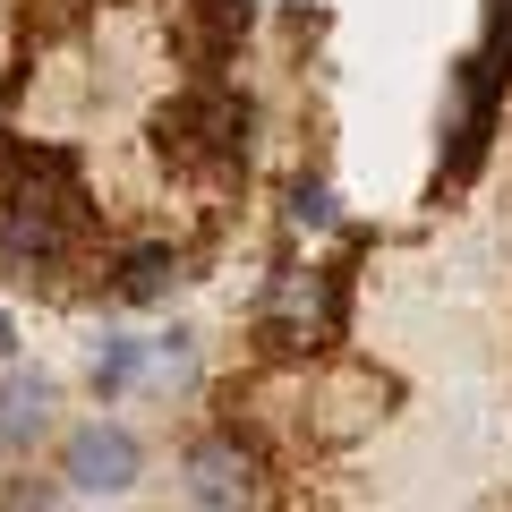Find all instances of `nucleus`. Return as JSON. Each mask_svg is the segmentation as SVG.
I'll return each mask as SVG.
<instances>
[{
    "label": "nucleus",
    "instance_id": "obj_1",
    "mask_svg": "<svg viewBox=\"0 0 512 512\" xmlns=\"http://www.w3.org/2000/svg\"><path fill=\"white\" fill-rule=\"evenodd\" d=\"M94 239H103V205L77 154L0 120V274L26 291H69V274L94 265Z\"/></svg>",
    "mask_w": 512,
    "mask_h": 512
},
{
    "label": "nucleus",
    "instance_id": "obj_2",
    "mask_svg": "<svg viewBox=\"0 0 512 512\" xmlns=\"http://www.w3.org/2000/svg\"><path fill=\"white\" fill-rule=\"evenodd\" d=\"M248 94L222 86V69H197V86H180L154 111V154H163L180 180H239L248 171Z\"/></svg>",
    "mask_w": 512,
    "mask_h": 512
},
{
    "label": "nucleus",
    "instance_id": "obj_3",
    "mask_svg": "<svg viewBox=\"0 0 512 512\" xmlns=\"http://www.w3.org/2000/svg\"><path fill=\"white\" fill-rule=\"evenodd\" d=\"M350 265H359V239L333 265H282L256 299V342L265 359H325L350 333Z\"/></svg>",
    "mask_w": 512,
    "mask_h": 512
},
{
    "label": "nucleus",
    "instance_id": "obj_4",
    "mask_svg": "<svg viewBox=\"0 0 512 512\" xmlns=\"http://www.w3.org/2000/svg\"><path fill=\"white\" fill-rule=\"evenodd\" d=\"M495 120H504V69H495L487 52H470L453 69V120H444V188H470L478 163H487L495 146Z\"/></svg>",
    "mask_w": 512,
    "mask_h": 512
},
{
    "label": "nucleus",
    "instance_id": "obj_5",
    "mask_svg": "<svg viewBox=\"0 0 512 512\" xmlns=\"http://www.w3.org/2000/svg\"><path fill=\"white\" fill-rule=\"evenodd\" d=\"M137 436H128V427H77L69 436V453H60V478H69V495H128L137 487Z\"/></svg>",
    "mask_w": 512,
    "mask_h": 512
},
{
    "label": "nucleus",
    "instance_id": "obj_6",
    "mask_svg": "<svg viewBox=\"0 0 512 512\" xmlns=\"http://www.w3.org/2000/svg\"><path fill=\"white\" fill-rule=\"evenodd\" d=\"M256 478H265V453H248L231 427H214V436L188 444V495H197V504H256V495H265Z\"/></svg>",
    "mask_w": 512,
    "mask_h": 512
},
{
    "label": "nucleus",
    "instance_id": "obj_7",
    "mask_svg": "<svg viewBox=\"0 0 512 512\" xmlns=\"http://www.w3.org/2000/svg\"><path fill=\"white\" fill-rule=\"evenodd\" d=\"M103 291L120 299V308H154V299H171L188 282V256L171 248V239H137V248H120V256H103Z\"/></svg>",
    "mask_w": 512,
    "mask_h": 512
},
{
    "label": "nucleus",
    "instance_id": "obj_8",
    "mask_svg": "<svg viewBox=\"0 0 512 512\" xmlns=\"http://www.w3.org/2000/svg\"><path fill=\"white\" fill-rule=\"evenodd\" d=\"M248 26H256V0H188V52H197V69H222L248 43Z\"/></svg>",
    "mask_w": 512,
    "mask_h": 512
},
{
    "label": "nucleus",
    "instance_id": "obj_9",
    "mask_svg": "<svg viewBox=\"0 0 512 512\" xmlns=\"http://www.w3.org/2000/svg\"><path fill=\"white\" fill-rule=\"evenodd\" d=\"M384 393H393V384H376V376H359V367H350V376H333L325 393H316L308 427H316L325 444H350V436H359L367 419H376V410H359V402H384Z\"/></svg>",
    "mask_w": 512,
    "mask_h": 512
},
{
    "label": "nucleus",
    "instance_id": "obj_10",
    "mask_svg": "<svg viewBox=\"0 0 512 512\" xmlns=\"http://www.w3.org/2000/svg\"><path fill=\"white\" fill-rule=\"evenodd\" d=\"M52 376H9V393H0V444H9V453H26V444L43 436V427H52Z\"/></svg>",
    "mask_w": 512,
    "mask_h": 512
},
{
    "label": "nucleus",
    "instance_id": "obj_11",
    "mask_svg": "<svg viewBox=\"0 0 512 512\" xmlns=\"http://www.w3.org/2000/svg\"><path fill=\"white\" fill-rule=\"evenodd\" d=\"M137 367H146V342H128V333H111V342L94 350V393H103V402H120L128 384H137Z\"/></svg>",
    "mask_w": 512,
    "mask_h": 512
},
{
    "label": "nucleus",
    "instance_id": "obj_12",
    "mask_svg": "<svg viewBox=\"0 0 512 512\" xmlns=\"http://www.w3.org/2000/svg\"><path fill=\"white\" fill-rule=\"evenodd\" d=\"M291 222L299 231H325L333 222V188L325 180H291Z\"/></svg>",
    "mask_w": 512,
    "mask_h": 512
},
{
    "label": "nucleus",
    "instance_id": "obj_13",
    "mask_svg": "<svg viewBox=\"0 0 512 512\" xmlns=\"http://www.w3.org/2000/svg\"><path fill=\"white\" fill-rule=\"evenodd\" d=\"M478 52H487L495 69H504V86H512V0H487V43H478Z\"/></svg>",
    "mask_w": 512,
    "mask_h": 512
},
{
    "label": "nucleus",
    "instance_id": "obj_14",
    "mask_svg": "<svg viewBox=\"0 0 512 512\" xmlns=\"http://www.w3.org/2000/svg\"><path fill=\"white\" fill-rule=\"evenodd\" d=\"M9 350H18V325H9V308H0V359H9Z\"/></svg>",
    "mask_w": 512,
    "mask_h": 512
}]
</instances>
